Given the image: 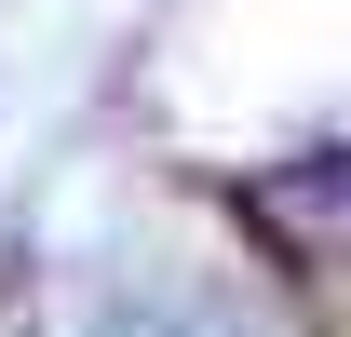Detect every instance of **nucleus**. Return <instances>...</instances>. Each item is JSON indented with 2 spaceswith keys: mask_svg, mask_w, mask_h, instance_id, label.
Returning <instances> with one entry per match:
<instances>
[]
</instances>
